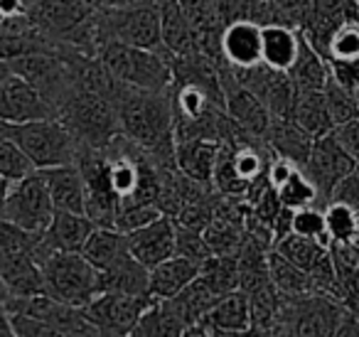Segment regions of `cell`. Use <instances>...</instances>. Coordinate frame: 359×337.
Masks as SVG:
<instances>
[{
    "mask_svg": "<svg viewBox=\"0 0 359 337\" xmlns=\"http://www.w3.org/2000/svg\"><path fill=\"white\" fill-rule=\"evenodd\" d=\"M116 114L121 133L150 155L158 168H172L175 163V111L170 89L153 91L138 86L116 84Z\"/></svg>",
    "mask_w": 359,
    "mask_h": 337,
    "instance_id": "obj_1",
    "label": "cell"
},
{
    "mask_svg": "<svg viewBox=\"0 0 359 337\" xmlns=\"http://www.w3.org/2000/svg\"><path fill=\"white\" fill-rule=\"evenodd\" d=\"M57 119L74 136L79 148H106L116 136H121L114 99L76 84H72L60 101Z\"/></svg>",
    "mask_w": 359,
    "mask_h": 337,
    "instance_id": "obj_2",
    "label": "cell"
},
{
    "mask_svg": "<svg viewBox=\"0 0 359 337\" xmlns=\"http://www.w3.org/2000/svg\"><path fill=\"white\" fill-rule=\"evenodd\" d=\"M104 67L116 81L138 89L163 91L172 86V55L160 50L123 45V42L106 40L96 52Z\"/></svg>",
    "mask_w": 359,
    "mask_h": 337,
    "instance_id": "obj_3",
    "label": "cell"
},
{
    "mask_svg": "<svg viewBox=\"0 0 359 337\" xmlns=\"http://www.w3.org/2000/svg\"><path fill=\"white\" fill-rule=\"evenodd\" d=\"M45 293L84 308L101 293V271L81 251H52L40 261Z\"/></svg>",
    "mask_w": 359,
    "mask_h": 337,
    "instance_id": "obj_4",
    "label": "cell"
},
{
    "mask_svg": "<svg viewBox=\"0 0 359 337\" xmlns=\"http://www.w3.org/2000/svg\"><path fill=\"white\" fill-rule=\"evenodd\" d=\"M8 131L13 140L22 148V153L30 158L35 170L76 163L79 143L60 119H37L20 121V124L8 121Z\"/></svg>",
    "mask_w": 359,
    "mask_h": 337,
    "instance_id": "obj_5",
    "label": "cell"
},
{
    "mask_svg": "<svg viewBox=\"0 0 359 337\" xmlns=\"http://www.w3.org/2000/svg\"><path fill=\"white\" fill-rule=\"evenodd\" d=\"M96 27H99L101 42L116 40L123 45L168 52L163 45V35H160V15L155 0L128 8H99Z\"/></svg>",
    "mask_w": 359,
    "mask_h": 337,
    "instance_id": "obj_6",
    "label": "cell"
},
{
    "mask_svg": "<svg viewBox=\"0 0 359 337\" xmlns=\"http://www.w3.org/2000/svg\"><path fill=\"white\" fill-rule=\"evenodd\" d=\"M76 165L84 178V214L96 227H114L121 199L111 183L109 155L104 148H79Z\"/></svg>",
    "mask_w": 359,
    "mask_h": 337,
    "instance_id": "obj_7",
    "label": "cell"
},
{
    "mask_svg": "<svg viewBox=\"0 0 359 337\" xmlns=\"http://www.w3.org/2000/svg\"><path fill=\"white\" fill-rule=\"evenodd\" d=\"M3 217L20 224L22 229L32 234L45 232L47 224L55 217V204H52L50 190H47V183L40 170H32L25 178L13 180L8 185Z\"/></svg>",
    "mask_w": 359,
    "mask_h": 337,
    "instance_id": "obj_8",
    "label": "cell"
},
{
    "mask_svg": "<svg viewBox=\"0 0 359 337\" xmlns=\"http://www.w3.org/2000/svg\"><path fill=\"white\" fill-rule=\"evenodd\" d=\"M153 300V296H128V293L104 291L91 303H86L84 312L101 335H130L138 317Z\"/></svg>",
    "mask_w": 359,
    "mask_h": 337,
    "instance_id": "obj_9",
    "label": "cell"
},
{
    "mask_svg": "<svg viewBox=\"0 0 359 337\" xmlns=\"http://www.w3.org/2000/svg\"><path fill=\"white\" fill-rule=\"evenodd\" d=\"M357 160L337 143V138L332 136V131L325 136H318L313 140V150H310L308 160L303 165V173L313 180V185L318 187L320 197L330 199L332 190L357 168Z\"/></svg>",
    "mask_w": 359,
    "mask_h": 337,
    "instance_id": "obj_10",
    "label": "cell"
},
{
    "mask_svg": "<svg viewBox=\"0 0 359 337\" xmlns=\"http://www.w3.org/2000/svg\"><path fill=\"white\" fill-rule=\"evenodd\" d=\"M229 72L241 86L254 91L264 101L266 109L271 111V116H290L293 99H295V84L288 72L273 70V67L264 65V62H259L254 67H246V70H229Z\"/></svg>",
    "mask_w": 359,
    "mask_h": 337,
    "instance_id": "obj_11",
    "label": "cell"
},
{
    "mask_svg": "<svg viewBox=\"0 0 359 337\" xmlns=\"http://www.w3.org/2000/svg\"><path fill=\"white\" fill-rule=\"evenodd\" d=\"M222 84H224V111L244 133L254 136V138L264 140L266 131L271 126V111L266 109V104L249 91L246 86H241L239 81L231 77L229 67H224L222 72Z\"/></svg>",
    "mask_w": 359,
    "mask_h": 337,
    "instance_id": "obj_12",
    "label": "cell"
},
{
    "mask_svg": "<svg viewBox=\"0 0 359 337\" xmlns=\"http://www.w3.org/2000/svg\"><path fill=\"white\" fill-rule=\"evenodd\" d=\"M96 224L86 217L84 212H67V209H55V217L47 224V229L37 239L35 253L37 261L50 256L52 251H81L86 239L91 237Z\"/></svg>",
    "mask_w": 359,
    "mask_h": 337,
    "instance_id": "obj_13",
    "label": "cell"
},
{
    "mask_svg": "<svg viewBox=\"0 0 359 337\" xmlns=\"http://www.w3.org/2000/svg\"><path fill=\"white\" fill-rule=\"evenodd\" d=\"M175 219L168 214H160L145 227L126 234L128 239V251L138 258L143 266L153 268L155 263L165 261L175 253Z\"/></svg>",
    "mask_w": 359,
    "mask_h": 337,
    "instance_id": "obj_14",
    "label": "cell"
},
{
    "mask_svg": "<svg viewBox=\"0 0 359 337\" xmlns=\"http://www.w3.org/2000/svg\"><path fill=\"white\" fill-rule=\"evenodd\" d=\"M222 60L229 70H246L261 62V25L246 20L222 27Z\"/></svg>",
    "mask_w": 359,
    "mask_h": 337,
    "instance_id": "obj_15",
    "label": "cell"
},
{
    "mask_svg": "<svg viewBox=\"0 0 359 337\" xmlns=\"http://www.w3.org/2000/svg\"><path fill=\"white\" fill-rule=\"evenodd\" d=\"M0 276L6 281L13 298H25L45 293L42 283V268L35 258L32 249L20 251H0Z\"/></svg>",
    "mask_w": 359,
    "mask_h": 337,
    "instance_id": "obj_16",
    "label": "cell"
},
{
    "mask_svg": "<svg viewBox=\"0 0 359 337\" xmlns=\"http://www.w3.org/2000/svg\"><path fill=\"white\" fill-rule=\"evenodd\" d=\"M0 91L6 96L8 104V121L11 124H20V121H37V119H57V111L40 91L32 84H27L22 77L11 74L3 84Z\"/></svg>",
    "mask_w": 359,
    "mask_h": 337,
    "instance_id": "obj_17",
    "label": "cell"
},
{
    "mask_svg": "<svg viewBox=\"0 0 359 337\" xmlns=\"http://www.w3.org/2000/svg\"><path fill=\"white\" fill-rule=\"evenodd\" d=\"M266 145L271 148V153L285 158L288 163L303 168L305 160H308L310 150H313V136L303 128V126L295 124L290 116H273L271 126L264 136Z\"/></svg>",
    "mask_w": 359,
    "mask_h": 337,
    "instance_id": "obj_18",
    "label": "cell"
},
{
    "mask_svg": "<svg viewBox=\"0 0 359 337\" xmlns=\"http://www.w3.org/2000/svg\"><path fill=\"white\" fill-rule=\"evenodd\" d=\"M219 145L222 143L207 138H175V163L190 180L215 187Z\"/></svg>",
    "mask_w": 359,
    "mask_h": 337,
    "instance_id": "obj_19",
    "label": "cell"
},
{
    "mask_svg": "<svg viewBox=\"0 0 359 337\" xmlns=\"http://www.w3.org/2000/svg\"><path fill=\"white\" fill-rule=\"evenodd\" d=\"M303 32H298L288 22H271L261 25V62L273 70L290 72L298 60Z\"/></svg>",
    "mask_w": 359,
    "mask_h": 337,
    "instance_id": "obj_20",
    "label": "cell"
},
{
    "mask_svg": "<svg viewBox=\"0 0 359 337\" xmlns=\"http://www.w3.org/2000/svg\"><path fill=\"white\" fill-rule=\"evenodd\" d=\"M205 320L212 325L215 335H251V298L246 291H236L222 296Z\"/></svg>",
    "mask_w": 359,
    "mask_h": 337,
    "instance_id": "obj_21",
    "label": "cell"
},
{
    "mask_svg": "<svg viewBox=\"0 0 359 337\" xmlns=\"http://www.w3.org/2000/svg\"><path fill=\"white\" fill-rule=\"evenodd\" d=\"M50 190L55 209L67 212H84V178L76 163L55 165V168L40 170Z\"/></svg>",
    "mask_w": 359,
    "mask_h": 337,
    "instance_id": "obj_22",
    "label": "cell"
},
{
    "mask_svg": "<svg viewBox=\"0 0 359 337\" xmlns=\"http://www.w3.org/2000/svg\"><path fill=\"white\" fill-rule=\"evenodd\" d=\"M155 8L160 15V35L165 50L170 55H185L195 50V27L185 8L180 6V0H155Z\"/></svg>",
    "mask_w": 359,
    "mask_h": 337,
    "instance_id": "obj_23",
    "label": "cell"
},
{
    "mask_svg": "<svg viewBox=\"0 0 359 337\" xmlns=\"http://www.w3.org/2000/svg\"><path fill=\"white\" fill-rule=\"evenodd\" d=\"M200 273V263L192 258L172 253L165 261L150 268V296L153 298H172L177 296L187 283H192Z\"/></svg>",
    "mask_w": 359,
    "mask_h": 337,
    "instance_id": "obj_24",
    "label": "cell"
},
{
    "mask_svg": "<svg viewBox=\"0 0 359 337\" xmlns=\"http://www.w3.org/2000/svg\"><path fill=\"white\" fill-rule=\"evenodd\" d=\"M288 74L295 84V91H323L327 86L330 77H332V70H330L327 57L303 35L298 60L290 67Z\"/></svg>",
    "mask_w": 359,
    "mask_h": 337,
    "instance_id": "obj_25",
    "label": "cell"
},
{
    "mask_svg": "<svg viewBox=\"0 0 359 337\" xmlns=\"http://www.w3.org/2000/svg\"><path fill=\"white\" fill-rule=\"evenodd\" d=\"M150 268L143 266L133 253L121 258L109 271H101V293H128V296H150Z\"/></svg>",
    "mask_w": 359,
    "mask_h": 337,
    "instance_id": "obj_26",
    "label": "cell"
},
{
    "mask_svg": "<svg viewBox=\"0 0 359 337\" xmlns=\"http://www.w3.org/2000/svg\"><path fill=\"white\" fill-rule=\"evenodd\" d=\"M290 119H293L298 126H303L313 138L330 133V131L334 128V121H332V116H330L325 89L323 91H295Z\"/></svg>",
    "mask_w": 359,
    "mask_h": 337,
    "instance_id": "obj_27",
    "label": "cell"
},
{
    "mask_svg": "<svg viewBox=\"0 0 359 337\" xmlns=\"http://www.w3.org/2000/svg\"><path fill=\"white\" fill-rule=\"evenodd\" d=\"M86 258L94 263L99 271H109L111 266L128 256V239L123 232L116 227H94L91 237L86 239L84 249H81Z\"/></svg>",
    "mask_w": 359,
    "mask_h": 337,
    "instance_id": "obj_28",
    "label": "cell"
},
{
    "mask_svg": "<svg viewBox=\"0 0 359 337\" xmlns=\"http://www.w3.org/2000/svg\"><path fill=\"white\" fill-rule=\"evenodd\" d=\"M222 25L236 20L256 22V25H271L283 20V8L278 0H217Z\"/></svg>",
    "mask_w": 359,
    "mask_h": 337,
    "instance_id": "obj_29",
    "label": "cell"
},
{
    "mask_svg": "<svg viewBox=\"0 0 359 337\" xmlns=\"http://www.w3.org/2000/svg\"><path fill=\"white\" fill-rule=\"evenodd\" d=\"M269 276L280 296H305V293L315 291L310 273L295 266L290 258H285L273 246L269 249Z\"/></svg>",
    "mask_w": 359,
    "mask_h": 337,
    "instance_id": "obj_30",
    "label": "cell"
},
{
    "mask_svg": "<svg viewBox=\"0 0 359 337\" xmlns=\"http://www.w3.org/2000/svg\"><path fill=\"white\" fill-rule=\"evenodd\" d=\"M135 337H155V335H185V322L180 320L177 312L172 310L168 298H155L143 315L138 317L133 332Z\"/></svg>",
    "mask_w": 359,
    "mask_h": 337,
    "instance_id": "obj_31",
    "label": "cell"
},
{
    "mask_svg": "<svg viewBox=\"0 0 359 337\" xmlns=\"http://www.w3.org/2000/svg\"><path fill=\"white\" fill-rule=\"evenodd\" d=\"M273 249L308 273L330 253V244H323L320 239L300 237V234H295V232H288L285 237H280L278 242L273 244Z\"/></svg>",
    "mask_w": 359,
    "mask_h": 337,
    "instance_id": "obj_32",
    "label": "cell"
},
{
    "mask_svg": "<svg viewBox=\"0 0 359 337\" xmlns=\"http://www.w3.org/2000/svg\"><path fill=\"white\" fill-rule=\"evenodd\" d=\"M200 278L219 298L236 291L239 288V261H236V253H212L210 258H205L200 263Z\"/></svg>",
    "mask_w": 359,
    "mask_h": 337,
    "instance_id": "obj_33",
    "label": "cell"
},
{
    "mask_svg": "<svg viewBox=\"0 0 359 337\" xmlns=\"http://www.w3.org/2000/svg\"><path fill=\"white\" fill-rule=\"evenodd\" d=\"M325 227L332 244H357L359 239V212L347 202L330 199L325 209Z\"/></svg>",
    "mask_w": 359,
    "mask_h": 337,
    "instance_id": "obj_34",
    "label": "cell"
},
{
    "mask_svg": "<svg viewBox=\"0 0 359 337\" xmlns=\"http://www.w3.org/2000/svg\"><path fill=\"white\" fill-rule=\"evenodd\" d=\"M273 190H276V194H278L280 204H283V207H290V209L315 204L320 197L318 187H315L313 180L303 173V168H293L280 183L273 185Z\"/></svg>",
    "mask_w": 359,
    "mask_h": 337,
    "instance_id": "obj_35",
    "label": "cell"
},
{
    "mask_svg": "<svg viewBox=\"0 0 359 337\" xmlns=\"http://www.w3.org/2000/svg\"><path fill=\"white\" fill-rule=\"evenodd\" d=\"M327 62H357L359 60V25L354 20L339 22L323 47Z\"/></svg>",
    "mask_w": 359,
    "mask_h": 337,
    "instance_id": "obj_36",
    "label": "cell"
},
{
    "mask_svg": "<svg viewBox=\"0 0 359 337\" xmlns=\"http://www.w3.org/2000/svg\"><path fill=\"white\" fill-rule=\"evenodd\" d=\"M325 96H327V106H330V116H332L334 126L347 124V121L357 119L359 116V101L357 96L349 89H344L334 77H330L327 86H325Z\"/></svg>",
    "mask_w": 359,
    "mask_h": 337,
    "instance_id": "obj_37",
    "label": "cell"
},
{
    "mask_svg": "<svg viewBox=\"0 0 359 337\" xmlns=\"http://www.w3.org/2000/svg\"><path fill=\"white\" fill-rule=\"evenodd\" d=\"M32 170L35 168H32L30 158L22 153V148L13 140L11 131H8V133L0 138V175L13 183V180L25 178V175L32 173Z\"/></svg>",
    "mask_w": 359,
    "mask_h": 337,
    "instance_id": "obj_38",
    "label": "cell"
},
{
    "mask_svg": "<svg viewBox=\"0 0 359 337\" xmlns=\"http://www.w3.org/2000/svg\"><path fill=\"white\" fill-rule=\"evenodd\" d=\"M290 232L300 234V237L320 239L323 244H332V242H330L327 227H325V209H318L315 204H308V207L293 209V219H290Z\"/></svg>",
    "mask_w": 359,
    "mask_h": 337,
    "instance_id": "obj_39",
    "label": "cell"
},
{
    "mask_svg": "<svg viewBox=\"0 0 359 337\" xmlns=\"http://www.w3.org/2000/svg\"><path fill=\"white\" fill-rule=\"evenodd\" d=\"M175 253L185 258H192V261L202 263L205 258L212 256V249L207 244L205 234L202 229H192V227H185V224L175 222Z\"/></svg>",
    "mask_w": 359,
    "mask_h": 337,
    "instance_id": "obj_40",
    "label": "cell"
},
{
    "mask_svg": "<svg viewBox=\"0 0 359 337\" xmlns=\"http://www.w3.org/2000/svg\"><path fill=\"white\" fill-rule=\"evenodd\" d=\"M40 234H32L22 229L20 224L11 222L8 217H0V251H20V249H35Z\"/></svg>",
    "mask_w": 359,
    "mask_h": 337,
    "instance_id": "obj_41",
    "label": "cell"
},
{
    "mask_svg": "<svg viewBox=\"0 0 359 337\" xmlns=\"http://www.w3.org/2000/svg\"><path fill=\"white\" fill-rule=\"evenodd\" d=\"M160 207L158 204H135V207H121L118 217H116L114 227L123 234H130L135 229L145 227L148 222H153L155 217H160Z\"/></svg>",
    "mask_w": 359,
    "mask_h": 337,
    "instance_id": "obj_42",
    "label": "cell"
},
{
    "mask_svg": "<svg viewBox=\"0 0 359 337\" xmlns=\"http://www.w3.org/2000/svg\"><path fill=\"white\" fill-rule=\"evenodd\" d=\"M15 337H55L57 330L50 322L30 315V312H11Z\"/></svg>",
    "mask_w": 359,
    "mask_h": 337,
    "instance_id": "obj_43",
    "label": "cell"
},
{
    "mask_svg": "<svg viewBox=\"0 0 359 337\" xmlns=\"http://www.w3.org/2000/svg\"><path fill=\"white\" fill-rule=\"evenodd\" d=\"M25 15H27L25 0H0V27L11 25V22L20 20Z\"/></svg>",
    "mask_w": 359,
    "mask_h": 337,
    "instance_id": "obj_44",
    "label": "cell"
},
{
    "mask_svg": "<svg viewBox=\"0 0 359 337\" xmlns=\"http://www.w3.org/2000/svg\"><path fill=\"white\" fill-rule=\"evenodd\" d=\"M96 8H128L140 6V3H150V0H94Z\"/></svg>",
    "mask_w": 359,
    "mask_h": 337,
    "instance_id": "obj_45",
    "label": "cell"
},
{
    "mask_svg": "<svg viewBox=\"0 0 359 337\" xmlns=\"http://www.w3.org/2000/svg\"><path fill=\"white\" fill-rule=\"evenodd\" d=\"M0 337H15V332H13L11 312H8L6 308H0Z\"/></svg>",
    "mask_w": 359,
    "mask_h": 337,
    "instance_id": "obj_46",
    "label": "cell"
},
{
    "mask_svg": "<svg viewBox=\"0 0 359 337\" xmlns=\"http://www.w3.org/2000/svg\"><path fill=\"white\" fill-rule=\"evenodd\" d=\"M8 185H11V180L3 178L0 175V217H3V209H6V194H8Z\"/></svg>",
    "mask_w": 359,
    "mask_h": 337,
    "instance_id": "obj_47",
    "label": "cell"
},
{
    "mask_svg": "<svg viewBox=\"0 0 359 337\" xmlns=\"http://www.w3.org/2000/svg\"><path fill=\"white\" fill-rule=\"evenodd\" d=\"M11 298H13V296H11V291H8L6 281H3V276H0V308H6Z\"/></svg>",
    "mask_w": 359,
    "mask_h": 337,
    "instance_id": "obj_48",
    "label": "cell"
},
{
    "mask_svg": "<svg viewBox=\"0 0 359 337\" xmlns=\"http://www.w3.org/2000/svg\"><path fill=\"white\" fill-rule=\"evenodd\" d=\"M11 74H13V72H11V65H8V62L0 60V84H3V81H6Z\"/></svg>",
    "mask_w": 359,
    "mask_h": 337,
    "instance_id": "obj_49",
    "label": "cell"
},
{
    "mask_svg": "<svg viewBox=\"0 0 359 337\" xmlns=\"http://www.w3.org/2000/svg\"><path fill=\"white\" fill-rule=\"evenodd\" d=\"M25 3H27V8H30V6H32V3H35V0H25Z\"/></svg>",
    "mask_w": 359,
    "mask_h": 337,
    "instance_id": "obj_50",
    "label": "cell"
}]
</instances>
